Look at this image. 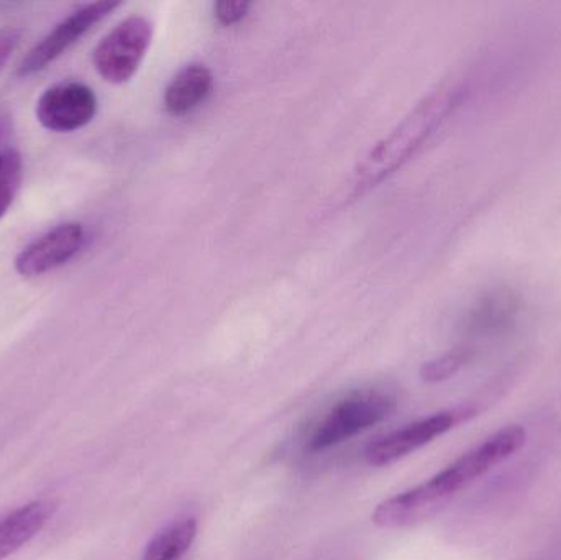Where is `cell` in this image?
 <instances>
[{
	"instance_id": "6da1fadb",
	"label": "cell",
	"mask_w": 561,
	"mask_h": 560,
	"mask_svg": "<svg viewBox=\"0 0 561 560\" xmlns=\"http://www.w3.org/2000/svg\"><path fill=\"white\" fill-rule=\"evenodd\" d=\"M526 439L527 431L519 424L496 431L437 476L379 503L373 513V523L381 529H402L431 518L458 493L514 456Z\"/></svg>"
},
{
	"instance_id": "7a4b0ae2",
	"label": "cell",
	"mask_w": 561,
	"mask_h": 560,
	"mask_svg": "<svg viewBox=\"0 0 561 560\" xmlns=\"http://www.w3.org/2000/svg\"><path fill=\"white\" fill-rule=\"evenodd\" d=\"M396 408L398 397L389 388L352 391L312 421L304 436V449L309 454L325 453L388 420Z\"/></svg>"
},
{
	"instance_id": "3957f363",
	"label": "cell",
	"mask_w": 561,
	"mask_h": 560,
	"mask_svg": "<svg viewBox=\"0 0 561 560\" xmlns=\"http://www.w3.org/2000/svg\"><path fill=\"white\" fill-rule=\"evenodd\" d=\"M434 102L428 101L415 108L402 124L371 148L353 173V197L371 190L409 160L427 135L428 124L434 118Z\"/></svg>"
},
{
	"instance_id": "277c9868",
	"label": "cell",
	"mask_w": 561,
	"mask_h": 560,
	"mask_svg": "<svg viewBox=\"0 0 561 560\" xmlns=\"http://www.w3.org/2000/svg\"><path fill=\"white\" fill-rule=\"evenodd\" d=\"M153 38V25L141 15L128 16L111 30L95 46V71L111 84H124L134 78L147 56Z\"/></svg>"
},
{
	"instance_id": "5b68a950",
	"label": "cell",
	"mask_w": 561,
	"mask_h": 560,
	"mask_svg": "<svg viewBox=\"0 0 561 560\" xmlns=\"http://www.w3.org/2000/svg\"><path fill=\"white\" fill-rule=\"evenodd\" d=\"M118 7H121V2H107V0L79 7L23 56L19 68H16V75L28 78V76L48 68L51 62L65 55L85 33L91 32L99 22L111 15Z\"/></svg>"
},
{
	"instance_id": "8992f818",
	"label": "cell",
	"mask_w": 561,
	"mask_h": 560,
	"mask_svg": "<svg viewBox=\"0 0 561 560\" xmlns=\"http://www.w3.org/2000/svg\"><path fill=\"white\" fill-rule=\"evenodd\" d=\"M470 414H473L471 408H455V410L440 411L424 420L415 421L371 444L366 450V460L373 467L391 466L427 446L437 437L444 436L461 421L467 420Z\"/></svg>"
},
{
	"instance_id": "52a82bcc",
	"label": "cell",
	"mask_w": 561,
	"mask_h": 560,
	"mask_svg": "<svg viewBox=\"0 0 561 560\" xmlns=\"http://www.w3.org/2000/svg\"><path fill=\"white\" fill-rule=\"evenodd\" d=\"M98 114V98L82 82H58L46 89L36 102V118L43 128L71 134L91 124Z\"/></svg>"
},
{
	"instance_id": "ba28073f",
	"label": "cell",
	"mask_w": 561,
	"mask_h": 560,
	"mask_svg": "<svg viewBox=\"0 0 561 560\" xmlns=\"http://www.w3.org/2000/svg\"><path fill=\"white\" fill-rule=\"evenodd\" d=\"M85 240L88 233L82 224H59L23 247L13 265L26 278L46 275L71 262L84 249Z\"/></svg>"
},
{
	"instance_id": "9c48e42d",
	"label": "cell",
	"mask_w": 561,
	"mask_h": 560,
	"mask_svg": "<svg viewBox=\"0 0 561 560\" xmlns=\"http://www.w3.org/2000/svg\"><path fill=\"white\" fill-rule=\"evenodd\" d=\"M53 510L49 502H33L0 516V560L35 538L51 518Z\"/></svg>"
},
{
	"instance_id": "30bf717a",
	"label": "cell",
	"mask_w": 561,
	"mask_h": 560,
	"mask_svg": "<svg viewBox=\"0 0 561 560\" xmlns=\"http://www.w3.org/2000/svg\"><path fill=\"white\" fill-rule=\"evenodd\" d=\"M214 76L204 65L181 69L164 91V105L173 115H186L199 107L213 91Z\"/></svg>"
},
{
	"instance_id": "8fae6325",
	"label": "cell",
	"mask_w": 561,
	"mask_h": 560,
	"mask_svg": "<svg viewBox=\"0 0 561 560\" xmlns=\"http://www.w3.org/2000/svg\"><path fill=\"white\" fill-rule=\"evenodd\" d=\"M197 519L194 516L174 519L153 536L145 549L144 560H181L196 541Z\"/></svg>"
},
{
	"instance_id": "7c38bea8",
	"label": "cell",
	"mask_w": 561,
	"mask_h": 560,
	"mask_svg": "<svg viewBox=\"0 0 561 560\" xmlns=\"http://www.w3.org/2000/svg\"><path fill=\"white\" fill-rule=\"evenodd\" d=\"M23 180L22 155L12 148L0 150V219L5 216L19 194Z\"/></svg>"
},
{
	"instance_id": "4fadbf2b",
	"label": "cell",
	"mask_w": 561,
	"mask_h": 560,
	"mask_svg": "<svg viewBox=\"0 0 561 560\" xmlns=\"http://www.w3.org/2000/svg\"><path fill=\"white\" fill-rule=\"evenodd\" d=\"M465 357L461 354L444 355L437 361L428 362L422 367L421 375L428 384H437V381L447 380L451 375L457 374L458 368L463 364Z\"/></svg>"
},
{
	"instance_id": "5bb4252c",
	"label": "cell",
	"mask_w": 561,
	"mask_h": 560,
	"mask_svg": "<svg viewBox=\"0 0 561 560\" xmlns=\"http://www.w3.org/2000/svg\"><path fill=\"white\" fill-rule=\"evenodd\" d=\"M252 3L243 2V0H224V2H217L214 5V15L224 25H233V23L240 22L243 16L249 13Z\"/></svg>"
},
{
	"instance_id": "9a60e30c",
	"label": "cell",
	"mask_w": 561,
	"mask_h": 560,
	"mask_svg": "<svg viewBox=\"0 0 561 560\" xmlns=\"http://www.w3.org/2000/svg\"><path fill=\"white\" fill-rule=\"evenodd\" d=\"M20 39H22V32L19 28H12V26L0 28V71L20 45Z\"/></svg>"
},
{
	"instance_id": "2e32d148",
	"label": "cell",
	"mask_w": 561,
	"mask_h": 560,
	"mask_svg": "<svg viewBox=\"0 0 561 560\" xmlns=\"http://www.w3.org/2000/svg\"><path fill=\"white\" fill-rule=\"evenodd\" d=\"M12 132V118L3 108H0V147L5 144Z\"/></svg>"
}]
</instances>
